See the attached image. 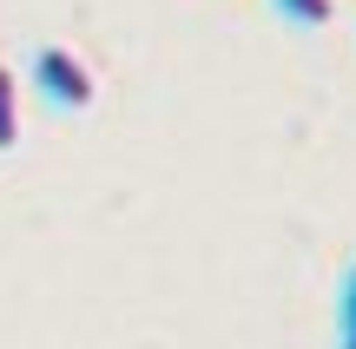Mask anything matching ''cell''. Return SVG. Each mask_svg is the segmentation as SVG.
Returning a JSON list of instances; mask_svg holds the SVG:
<instances>
[{
  "mask_svg": "<svg viewBox=\"0 0 356 349\" xmlns=\"http://www.w3.org/2000/svg\"><path fill=\"white\" fill-rule=\"evenodd\" d=\"M270 7H277L284 20H297V26H323L337 13V0H270Z\"/></svg>",
  "mask_w": 356,
  "mask_h": 349,
  "instance_id": "277c9868",
  "label": "cell"
},
{
  "mask_svg": "<svg viewBox=\"0 0 356 349\" xmlns=\"http://www.w3.org/2000/svg\"><path fill=\"white\" fill-rule=\"evenodd\" d=\"M20 139V73L0 66V152Z\"/></svg>",
  "mask_w": 356,
  "mask_h": 349,
  "instance_id": "7a4b0ae2",
  "label": "cell"
},
{
  "mask_svg": "<svg viewBox=\"0 0 356 349\" xmlns=\"http://www.w3.org/2000/svg\"><path fill=\"white\" fill-rule=\"evenodd\" d=\"M337 349H356V257L337 284Z\"/></svg>",
  "mask_w": 356,
  "mask_h": 349,
  "instance_id": "3957f363",
  "label": "cell"
},
{
  "mask_svg": "<svg viewBox=\"0 0 356 349\" xmlns=\"http://www.w3.org/2000/svg\"><path fill=\"white\" fill-rule=\"evenodd\" d=\"M33 86H40V99L47 105H60V112H86L92 105V66L79 60L73 46H60V40H47V46L33 53Z\"/></svg>",
  "mask_w": 356,
  "mask_h": 349,
  "instance_id": "6da1fadb",
  "label": "cell"
}]
</instances>
